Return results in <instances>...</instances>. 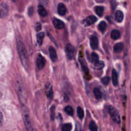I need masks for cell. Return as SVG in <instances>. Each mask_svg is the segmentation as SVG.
Instances as JSON below:
<instances>
[{
	"label": "cell",
	"mask_w": 131,
	"mask_h": 131,
	"mask_svg": "<svg viewBox=\"0 0 131 131\" xmlns=\"http://www.w3.org/2000/svg\"><path fill=\"white\" fill-rule=\"evenodd\" d=\"M98 60H99V56H98V55H97L96 53H94V52L92 53V56H91V61L94 63V62L98 61Z\"/></svg>",
	"instance_id": "4316f807"
},
{
	"label": "cell",
	"mask_w": 131,
	"mask_h": 131,
	"mask_svg": "<svg viewBox=\"0 0 131 131\" xmlns=\"http://www.w3.org/2000/svg\"><path fill=\"white\" fill-rule=\"evenodd\" d=\"M89 129H90L91 131H97L98 127H97L96 124H95L94 122L92 121L91 123H90V125H89Z\"/></svg>",
	"instance_id": "484cf974"
},
{
	"label": "cell",
	"mask_w": 131,
	"mask_h": 131,
	"mask_svg": "<svg viewBox=\"0 0 131 131\" xmlns=\"http://www.w3.org/2000/svg\"><path fill=\"white\" fill-rule=\"evenodd\" d=\"M45 92H46V95L49 99H52L53 98V89L52 86H51L50 84L48 83L45 85Z\"/></svg>",
	"instance_id": "9c48e42d"
},
{
	"label": "cell",
	"mask_w": 131,
	"mask_h": 131,
	"mask_svg": "<svg viewBox=\"0 0 131 131\" xmlns=\"http://www.w3.org/2000/svg\"><path fill=\"white\" fill-rule=\"evenodd\" d=\"M94 11H95V13H96V15H98V16H102V14H103L104 8L102 7V6H95Z\"/></svg>",
	"instance_id": "ffe728a7"
},
{
	"label": "cell",
	"mask_w": 131,
	"mask_h": 131,
	"mask_svg": "<svg viewBox=\"0 0 131 131\" xmlns=\"http://www.w3.org/2000/svg\"><path fill=\"white\" fill-rule=\"evenodd\" d=\"M80 63H81V65H82V68H83V70H84V73H85V75H88V74H89V71H88L87 66H86L85 62H84V60L83 59V58H80Z\"/></svg>",
	"instance_id": "7402d4cb"
},
{
	"label": "cell",
	"mask_w": 131,
	"mask_h": 131,
	"mask_svg": "<svg viewBox=\"0 0 131 131\" xmlns=\"http://www.w3.org/2000/svg\"><path fill=\"white\" fill-rule=\"evenodd\" d=\"M49 55H50L51 60H52L53 62L57 61V58H58V56H57V51H56V49H55L53 47H49Z\"/></svg>",
	"instance_id": "7c38bea8"
},
{
	"label": "cell",
	"mask_w": 131,
	"mask_h": 131,
	"mask_svg": "<svg viewBox=\"0 0 131 131\" xmlns=\"http://www.w3.org/2000/svg\"><path fill=\"white\" fill-rule=\"evenodd\" d=\"M123 49H124V45H123V43H121V42H120V43H117L114 45V51L117 53L122 51Z\"/></svg>",
	"instance_id": "d6986e66"
},
{
	"label": "cell",
	"mask_w": 131,
	"mask_h": 131,
	"mask_svg": "<svg viewBox=\"0 0 131 131\" xmlns=\"http://www.w3.org/2000/svg\"><path fill=\"white\" fill-rule=\"evenodd\" d=\"M17 51H18L19 58H20L23 66L25 68V69H28V67H29V60H28L27 52H26L24 42H23V40H21L20 38L17 39Z\"/></svg>",
	"instance_id": "6da1fadb"
},
{
	"label": "cell",
	"mask_w": 131,
	"mask_h": 131,
	"mask_svg": "<svg viewBox=\"0 0 131 131\" xmlns=\"http://www.w3.org/2000/svg\"><path fill=\"white\" fill-rule=\"evenodd\" d=\"M72 129V126L71 124H65L62 127V130L63 131H70Z\"/></svg>",
	"instance_id": "f1b7e54d"
},
{
	"label": "cell",
	"mask_w": 131,
	"mask_h": 131,
	"mask_svg": "<svg viewBox=\"0 0 131 131\" xmlns=\"http://www.w3.org/2000/svg\"><path fill=\"white\" fill-rule=\"evenodd\" d=\"M16 90H17V93H18L21 104H26V102H27L26 93H25V90H24V85H23V84L21 82H17Z\"/></svg>",
	"instance_id": "3957f363"
},
{
	"label": "cell",
	"mask_w": 131,
	"mask_h": 131,
	"mask_svg": "<svg viewBox=\"0 0 131 131\" xmlns=\"http://www.w3.org/2000/svg\"><path fill=\"white\" fill-rule=\"evenodd\" d=\"M53 25H54L57 29H63V28L65 27V24H64V23L62 22V21L57 19V18L53 19Z\"/></svg>",
	"instance_id": "8fae6325"
},
{
	"label": "cell",
	"mask_w": 131,
	"mask_h": 131,
	"mask_svg": "<svg viewBox=\"0 0 131 131\" xmlns=\"http://www.w3.org/2000/svg\"><path fill=\"white\" fill-rule=\"evenodd\" d=\"M45 64H46L45 58H44L41 55H38V57H37V60H36L37 68H38L39 70L42 69V68L45 67Z\"/></svg>",
	"instance_id": "52a82bcc"
},
{
	"label": "cell",
	"mask_w": 131,
	"mask_h": 131,
	"mask_svg": "<svg viewBox=\"0 0 131 131\" xmlns=\"http://www.w3.org/2000/svg\"><path fill=\"white\" fill-rule=\"evenodd\" d=\"M22 112H23V117H24V124H25L27 129L28 130H32L31 118H30V115H29V111H28L27 107H26V104H22Z\"/></svg>",
	"instance_id": "7a4b0ae2"
},
{
	"label": "cell",
	"mask_w": 131,
	"mask_h": 131,
	"mask_svg": "<svg viewBox=\"0 0 131 131\" xmlns=\"http://www.w3.org/2000/svg\"><path fill=\"white\" fill-rule=\"evenodd\" d=\"M130 90H131V85H130Z\"/></svg>",
	"instance_id": "d590c367"
},
{
	"label": "cell",
	"mask_w": 131,
	"mask_h": 131,
	"mask_svg": "<svg viewBox=\"0 0 131 131\" xmlns=\"http://www.w3.org/2000/svg\"><path fill=\"white\" fill-rule=\"evenodd\" d=\"M66 54L69 60H72L75 57V49L71 44H68L66 46Z\"/></svg>",
	"instance_id": "5b68a950"
},
{
	"label": "cell",
	"mask_w": 131,
	"mask_h": 131,
	"mask_svg": "<svg viewBox=\"0 0 131 131\" xmlns=\"http://www.w3.org/2000/svg\"><path fill=\"white\" fill-rule=\"evenodd\" d=\"M123 13H122L121 11H117L116 13H115V19H116V21L118 23H120L122 22V20H123Z\"/></svg>",
	"instance_id": "ac0fdd59"
},
{
	"label": "cell",
	"mask_w": 131,
	"mask_h": 131,
	"mask_svg": "<svg viewBox=\"0 0 131 131\" xmlns=\"http://www.w3.org/2000/svg\"><path fill=\"white\" fill-rule=\"evenodd\" d=\"M77 115H78V118H80V119L84 118V110H83L81 107H78V108H77Z\"/></svg>",
	"instance_id": "d4e9b609"
},
{
	"label": "cell",
	"mask_w": 131,
	"mask_h": 131,
	"mask_svg": "<svg viewBox=\"0 0 131 131\" xmlns=\"http://www.w3.org/2000/svg\"><path fill=\"white\" fill-rule=\"evenodd\" d=\"M3 119H4V118H3V113H2V111H0V126L2 125Z\"/></svg>",
	"instance_id": "4dcf8cb0"
},
{
	"label": "cell",
	"mask_w": 131,
	"mask_h": 131,
	"mask_svg": "<svg viewBox=\"0 0 131 131\" xmlns=\"http://www.w3.org/2000/svg\"><path fill=\"white\" fill-rule=\"evenodd\" d=\"M104 67V63L102 61H96L94 62V68H96V69H102V68H103Z\"/></svg>",
	"instance_id": "cb8c5ba5"
},
{
	"label": "cell",
	"mask_w": 131,
	"mask_h": 131,
	"mask_svg": "<svg viewBox=\"0 0 131 131\" xmlns=\"http://www.w3.org/2000/svg\"><path fill=\"white\" fill-rule=\"evenodd\" d=\"M58 13L60 15H65L67 13V7L65 6L64 4H59L58 6Z\"/></svg>",
	"instance_id": "4fadbf2b"
},
{
	"label": "cell",
	"mask_w": 131,
	"mask_h": 131,
	"mask_svg": "<svg viewBox=\"0 0 131 131\" xmlns=\"http://www.w3.org/2000/svg\"><path fill=\"white\" fill-rule=\"evenodd\" d=\"M40 28H41V26H40V23H37V24H36V31H40Z\"/></svg>",
	"instance_id": "d6a6232c"
},
{
	"label": "cell",
	"mask_w": 131,
	"mask_h": 131,
	"mask_svg": "<svg viewBox=\"0 0 131 131\" xmlns=\"http://www.w3.org/2000/svg\"><path fill=\"white\" fill-rule=\"evenodd\" d=\"M106 28H107V24H106V23L105 22H101L100 24H99V26H98V29L100 30L101 31L104 32V31H106Z\"/></svg>",
	"instance_id": "603a6c76"
},
{
	"label": "cell",
	"mask_w": 131,
	"mask_h": 131,
	"mask_svg": "<svg viewBox=\"0 0 131 131\" xmlns=\"http://www.w3.org/2000/svg\"><path fill=\"white\" fill-rule=\"evenodd\" d=\"M96 20H97V18L95 16L90 15V16L86 17V18L83 21V24H84V26H89V25H91V24H94V23L96 22Z\"/></svg>",
	"instance_id": "ba28073f"
},
{
	"label": "cell",
	"mask_w": 131,
	"mask_h": 131,
	"mask_svg": "<svg viewBox=\"0 0 131 131\" xmlns=\"http://www.w3.org/2000/svg\"><path fill=\"white\" fill-rule=\"evenodd\" d=\"M110 77H103V78L102 79V83L104 84V85H107V84H109V83H110Z\"/></svg>",
	"instance_id": "f546056e"
},
{
	"label": "cell",
	"mask_w": 131,
	"mask_h": 131,
	"mask_svg": "<svg viewBox=\"0 0 131 131\" xmlns=\"http://www.w3.org/2000/svg\"><path fill=\"white\" fill-rule=\"evenodd\" d=\"M109 113L111 115V118L113 119V121L116 122V123L119 124L120 123V117H119V114H118V111H117L115 108L113 107H110L109 108Z\"/></svg>",
	"instance_id": "277c9868"
},
{
	"label": "cell",
	"mask_w": 131,
	"mask_h": 131,
	"mask_svg": "<svg viewBox=\"0 0 131 131\" xmlns=\"http://www.w3.org/2000/svg\"><path fill=\"white\" fill-rule=\"evenodd\" d=\"M38 13L41 17H45V16H47V15H48L46 9L44 8L43 6H41V5H40V6H38Z\"/></svg>",
	"instance_id": "9a60e30c"
},
{
	"label": "cell",
	"mask_w": 131,
	"mask_h": 131,
	"mask_svg": "<svg viewBox=\"0 0 131 131\" xmlns=\"http://www.w3.org/2000/svg\"><path fill=\"white\" fill-rule=\"evenodd\" d=\"M8 15V6L6 4L3 3L0 5V18H6Z\"/></svg>",
	"instance_id": "8992f818"
},
{
	"label": "cell",
	"mask_w": 131,
	"mask_h": 131,
	"mask_svg": "<svg viewBox=\"0 0 131 131\" xmlns=\"http://www.w3.org/2000/svg\"><path fill=\"white\" fill-rule=\"evenodd\" d=\"M65 111H66V113L68 115H73V112H74L71 106H67V107L65 108Z\"/></svg>",
	"instance_id": "83f0119b"
},
{
	"label": "cell",
	"mask_w": 131,
	"mask_h": 131,
	"mask_svg": "<svg viewBox=\"0 0 131 131\" xmlns=\"http://www.w3.org/2000/svg\"><path fill=\"white\" fill-rule=\"evenodd\" d=\"M43 39H44V33L43 32H39L38 34H37V42H38L39 46H40L42 44Z\"/></svg>",
	"instance_id": "44dd1931"
},
{
	"label": "cell",
	"mask_w": 131,
	"mask_h": 131,
	"mask_svg": "<svg viewBox=\"0 0 131 131\" xmlns=\"http://www.w3.org/2000/svg\"><path fill=\"white\" fill-rule=\"evenodd\" d=\"M54 107H51V119H54Z\"/></svg>",
	"instance_id": "1f68e13d"
},
{
	"label": "cell",
	"mask_w": 131,
	"mask_h": 131,
	"mask_svg": "<svg viewBox=\"0 0 131 131\" xmlns=\"http://www.w3.org/2000/svg\"><path fill=\"white\" fill-rule=\"evenodd\" d=\"M13 1H14V2H15V1H16V0H13Z\"/></svg>",
	"instance_id": "e575fe53"
},
{
	"label": "cell",
	"mask_w": 131,
	"mask_h": 131,
	"mask_svg": "<svg viewBox=\"0 0 131 131\" xmlns=\"http://www.w3.org/2000/svg\"><path fill=\"white\" fill-rule=\"evenodd\" d=\"M93 94H94L95 98H96L97 100H100V99H102V93L99 87H96L93 89Z\"/></svg>",
	"instance_id": "2e32d148"
},
{
	"label": "cell",
	"mask_w": 131,
	"mask_h": 131,
	"mask_svg": "<svg viewBox=\"0 0 131 131\" xmlns=\"http://www.w3.org/2000/svg\"><path fill=\"white\" fill-rule=\"evenodd\" d=\"M98 44H99V41H98V38L96 36H92L90 38V45H91L92 49H96L98 48Z\"/></svg>",
	"instance_id": "30bf717a"
},
{
	"label": "cell",
	"mask_w": 131,
	"mask_h": 131,
	"mask_svg": "<svg viewBox=\"0 0 131 131\" xmlns=\"http://www.w3.org/2000/svg\"><path fill=\"white\" fill-rule=\"evenodd\" d=\"M111 38H112L113 40H118V39L120 38L121 34H120V31H118V30H113V31H111Z\"/></svg>",
	"instance_id": "e0dca14e"
},
{
	"label": "cell",
	"mask_w": 131,
	"mask_h": 131,
	"mask_svg": "<svg viewBox=\"0 0 131 131\" xmlns=\"http://www.w3.org/2000/svg\"><path fill=\"white\" fill-rule=\"evenodd\" d=\"M32 14V7H30V10H29V15H31Z\"/></svg>",
	"instance_id": "836d02e7"
},
{
	"label": "cell",
	"mask_w": 131,
	"mask_h": 131,
	"mask_svg": "<svg viewBox=\"0 0 131 131\" xmlns=\"http://www.w3.org/2000/svg\"><path fill=\"white\" fill-rule=\"evenodd\" d=\"M111 78H112V83L114 84V86H117L118 84V73L115 69L112 70V75H111Z\"/></svg>",
	"instance_id": "5bb4252c"
}]
</instances>
